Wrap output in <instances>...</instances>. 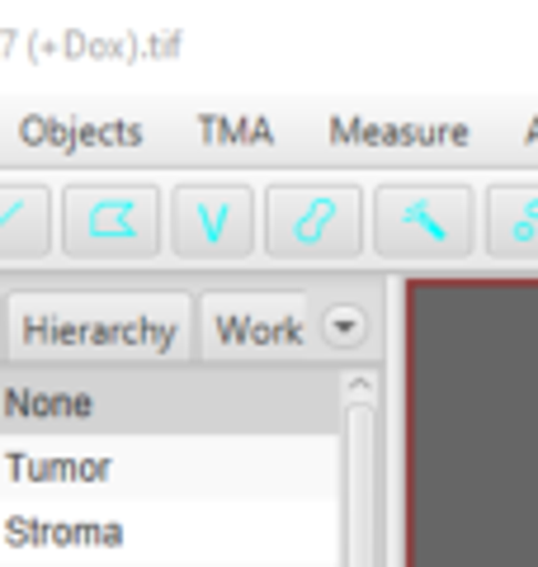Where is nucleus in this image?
I'll return each mask as SVG.
<instances>
[{"label":"nucleus","mask_w":538,"mask_h":567,"mask_svg":"<svg viewBox=\"0 0 538 567\" xmlns=\"http://www.w3.org/2000/svg\"><path fill=\"white\" fill-rule=\"evenodd\" d=\"M275 256H350L359 251V189L275 185L265 199Z\"/></svg>","instance_id":"f03ea898"},{"label":"nucleus","mask_w":538,"mask_h":567,"mask_svg":"<svg viewBox=\"0 0 538 567\" xmlns=\"http://www.w3.org/2000/svg\"><path fill=\"white\" fill-rule=\"evenodd\" d=\"M62 241L76 256H152L156 251V189H66Z\"/></svg>","instance_id":"7ed1b4c3"},{"label":"nucleus","mask_w":538,"mask_h":567,"mask_svg":"<svg viewBox=\"0 0 538 567\" xmlns=\"http://www.w3.org/2000/svg\"><path fill=\"white\" fill-rule=\"evenodd\" d=\"M170 241L179 256H241L250 246V194L185 185L170 194Z\"/></svg>","instance_id":"20e7f679"},{"label":"nucleus","mask_w":538,"mask_h":567,"mask_svg":"<svg viewBox=\"0 0 538 567\" xmlns=\"http://www.w3.org/2000/svg\"><path fill=\"white\" fill-rule=\"evenodd\" d=\"M373 246L383 256H463L473 246V194L463 185H383L373 199Z\"/></svg>","instance_id":"f257e3e1"},{"label":"nucleus","mask_w":538,"mask_h":567,"mask_svg":"<svg viewBox=\"0 0 538 567\" xmlns=\"http://www.w3.org/2000/svg\"><path fill=\"white\" fill-rule=\"evenodd\" d=\"M487 251L538 256V185H496L487 194Z\"/></svg>","instance_id":"39448f33"},{"label":"nucleus","mask_w":538,"mask_h":567,"mask_svg":"<svg viewBox=\"0 0 538 567\" xmlns=\"http://www.w3.org/2000/svg\"><path fill=\"white\" fill-rule=\"evenodd\" d=\"M48 251V189H0V256Z\"/></svg>","instance_id":"423d86ee"}]
</instances>
